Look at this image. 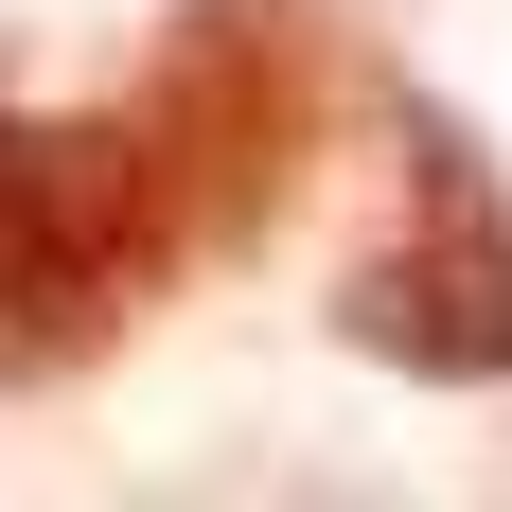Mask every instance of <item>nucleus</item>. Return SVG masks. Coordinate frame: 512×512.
I'll return each mask as SVG.
<instances>
[{"mask_svg": "<svg viewBox=\"0 0 512 512\" xmlns=\"http://www.w3.org/2000/svg\"><path fill=\"white\" fill-rule=\"evenodd\" d=\"M177 265H195V195L159 177L142 106H89V124L0 106V389L89 371Z\"/></svg>", "mask_w": 512, "mask_h": 512, "instance_id": "nucleus-1", "label": "nucleus"}, {"mask_svg": "<svg viewBox=\"0 0 512 512\" xmlns=\"http://www.w3.org/2000/svg\"><path fill=\"white\" fill-rule=\"evenodd\" d=\"M336 336L371 371H424V389H512V212L460 124H424V212L336 283Z\"/></svg>", "mask_w": 512, "mask_h": 512, "instance_id": "nucleus-3", "label": "nucleus"}, {"mask_svg": "<svg viewBox=\"0 0 512 512\" xmlns=\"http://www.w3.org/2000/svg\"><path fill=\"white\" fill-rule=\"evenodd\" d=\"M124 106H142L159 177L195 195V248H230V230H265L301 195V159H318V18L301 0H195Z\"/></svg>", "mask_w": 512, "mask_h": 512, "instance_id": "nucleus-2", "label": "nucleus"}]
</instances>
